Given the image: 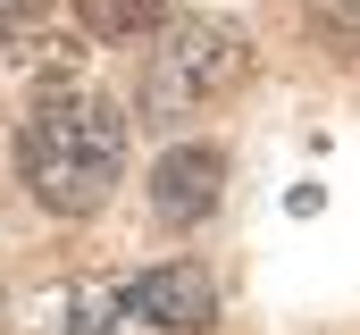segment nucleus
<instances>
[{
    "mask_svg": "<svg viewBox=\"0 0 360 335\" xmlns=\"http://www.w3.org/2000/svg\"><path fill=\"white\" fill-rule=\"evenodd\" d=\"M117 168H126V126H117V109L92 101V92H51V101L25 118V134H17V176H25L34 201L59 210V218L101 210L109 184H117Z\"/></svg>",
    "mask_w": 360,
    "mask_h": 335,
    "instance_id": "1",
    "label": "nucleus"
},
{
    "mask_svg": "<svg viewBox=\"0 0 360 335\" xmlns=\"http://www.w3.org/2000/svg\"><path fill=\"white\" fill-rule=\"evenodd\" d=\"M243 76H252V42H243L235 25H218V17H176V25L160 34V59H151V76H143V101H151V118H193V109L226 101Z\"/></svg>",
    "mask_w": 360,
    "mask_h": 335,
    "instance_id": "2",
    "label": "nucleus"
},
{
    "mask_svg": "<svg viewBox=\"0 0 360 335\" xmlns=\"http://www.w3.org/2000/svg\"><path fill=\"white\" fill-rule=\"evenodd\" d=\"M126 302L143 310V327L151 335H201L218 319V285H210V268H193V260H160V268H143L134 285H126Z\"/></svg>",
    "mask_w": 360,
    "mask_h": 335,
    "instance_id": "3",
    "label": "nucleus"
},
{
    "mask_svg": "<svg viewBox=\"0 0 360 335\" xmlns=\"http://www.w3.org/2000/svg\"><path fill=\"white\" fill-rule=\"evenodd\" d=\"M218 193H226V160H218L210 143L160 151V168H151V210H160L168 227H201V218L218 210Z\"/></svg>",
    "mask_w": 360,
    "mask_h": 335,
    "instance_id": "4",
    "label": "nucleus"
},
{
    "mask_svg": "<svg viewBox=\"0 0 360 335\" xmlns=\"http://www.w3.org/2000/svg\"><path fill=\"white\" fill-rule=\"evenodd\" d=\"M76 25L101 42H143L168 25V0H76Z\"/></svg>",
    "mask_w": 360,
    "mask_h": 335,
    "instance_id": "5",
    "label": "nucleus"
},
{
    "mask_svg": "<svg viewBox=\"0 0 360 335\" xmlns=\"http://www.w3.org/2000/svg\"><path fill=\"white\" fill-rule=\"evenodd\" d=\"M8 17H17V0H0V25H8Z\"/></svg>",
    "mask_w": 360,
    "mask_h": 335,
    "instance_id": "6",
    "label": "nucleus"
}]
</instances>
